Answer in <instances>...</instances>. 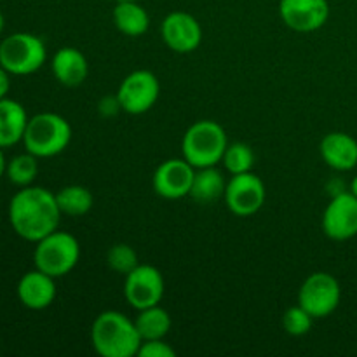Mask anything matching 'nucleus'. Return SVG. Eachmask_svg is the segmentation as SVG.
I'll list each match as a JSON object with an SVG mask.
<instances>
[{"label": "nucleus", "instance_id": "nucleus-1", "mask_svg": "<svg viewBox=\"0 0 357 357\" xmlns=\"http://www.w3.org/2000/svg\"><path fill=\"white\" fill-rule=\"evenodd\" d=\"M61 211L56 194L44 187H23L9 202V222L14 232L28 243H38L58 230Z\"/></svg>", "mask_w": 357, "mask_h": 357}, {"label": "nucleus", "instance_id": "nucleus-2", "mask_svg": "<svg viewBox=\"0 0 357 357\" xmlns=\"http://www.w3.org/2000/svg\"><path fill=\"white\" fill-rule=\"evenodd\" d=\"M91 344L101 357H135L142 345V337L135 321L119 310H105L91 326Z\"/></svg>", "mask_w": 357, "mask_h": 357}, {"label": "nucleus", "instance_id": "nucleus-3", "mask_svg": "<svg viewBox=\"0 0 357 357\" xmlns=\"http://www.w3.org/2000/svg\"><path fill=\"white\" fill-rule=\"evenodd\" d=\"M72 142V126L54 112H42L28 119L23 145L38 159L59 155Z\"/></svg>", "mask_w": 357, "mask_h": 357}, {"label": "nucleus", "instance_id": "nucleus-4", "mask_svg": "<svg viewBox=\"0 0 357 357\" xmlns=\"http://www.w3.org/2000/svg\"><path fill=\"white\" fill-rule=\"evenodd\" d=\"M227 145H229V139H227L225 129L216 121L202 119V121L194 122L185 131L181 152H183V159L195 169H199V167L218 166L222 162Z\"/></svg>", "mask_w": 357, "mask_h": 357}, {"label": "nucleus", "instance_id": "nucleus-5", "mask_svg": "<svg viewBox=\"0 0 357 357\" xmlns=\"http://www.w3.org/2000/svg\"><path fill=\"white\" fill-rule=\"evenodd\" d=\"M80 260V244L72 234L54 230L44 239L35 243V268L51 278L59 279L68 275Z\"/></svg>", "mask_w": 357, "mask_h": 357}, {"label": "nucleus", "instance_id": "nucleus-6", "mask_svg": "<svg viewBox=\"0 0 357 357\" xmlns=\"http://www.w3.org/2000/svg\"><path fill=\"white\" fill-rule=\"evenodd\" d=\"M45 59L44 40L33 33L17 31L0 42V65L10 75H31L44 66Z\"/></svg>", "mask_w": 357, "mask_h": 357}, {"label": "nucleus", "instance_id": "nucleus-7", "mask_svg": "<svg viewBox=\"0 0 357 357\" xmlns=\"http://www.w3.org/2000/svg\"><path fill=\"white\" fill-rule=\"evenodd\" d=\"M340 282L328 272H314L300 286L298 305H302L314 319L331 316L340 305Z\"/></svg>", "mask_w": 357, "mask_h": 357}, {"label": "nucleus", "instance_id": "nucleus-8", "mask_svg": "<svg viewBox=\"0 0 357 357\" xmlns=\"http://www.w3.org/2000/svg\"><path fill=\"white\" fill-rule=\"evenodd\" d=\"M265 197H267V190H265L264 181L253 171L232 174V178L227 181L225 195H223L230 213L241 218L257 215L264 208Z\"/></svg>", "mask_w": 357, "mask_h": 357}, {"label": "nucleus", "instance_id": "nucleus-9", "mask_svg": "<svg viewBox=\"0 0 357 357\" xmlns=\"http://www.w3.org/2000/svg\"><path fill=\"white\" fill-rule=\"evenodd\" d=\"M115 94L124 112L131 115L146 114L159 100V79L150 70H135L122 80Z\"/></svg>", "mask_w": 357, "mask_h": 357}, {"label": "nucleus", "instance_id": "nucleus-10", "mask_svg": "<svg viewBox=\"0 0 357 357\" xmlns=\"http://www.w3.org/2000/svg\"><path fill=\"white\" fill-rule=\"evenodd\" d=\"M164 278L159 268L139 264L135 271L126 275L124 296L129 305L136 310L159 305L164 296Z\"/></svg>", "mask_w": 357, "mask_h": 357}, {"label": "nucleus", "instance_id": "nucleus-11", "mask_svg": "<svg viewBox=\"0 0 357 357\" xmlns=\"http://www.w3.org/2000/svg\"><path fill=\"white\" fill-rule=\"evenodd\" d=\"M323 232L331 241L357 236V197L351 190L335 194L323 213Z\"/></svg>", "mask_w": 357, "mask_h": 357}, {"label": "nucleus", "instance_id": "nucleus-12", "mask_svg": "<svg viewBox=\"0 0 357 357\" xmlns=\"http://www.w3.org/2000/svg\"><path fill=\"white\" fill-rule=\"evenodd\" d=\"M160 37L171 51L178 54H190L201 45L202 28L192 14L174 10L164 17L160 24Z\"/></svg>", "mask_w": 357, "mask_h": 357}, {"label": "nucleus", "instance_id": "nucleus-13", "mask_svg": "<svg viewBox=\"0 0 357 357\" xmlns=\"http://www.w3.org/2000/svg\"><path fill=\"white\" fill-rule=\"evenodd\" d=\"M279 14L288 28L300 33H309L326 24L330 17V3L328 0H281Z\"/></svg>", "mask_w": 357, "mask_h": 357}, {"label": "nucleus", "instance_id": "nucleus-14", "mask_svg": "<svg viewBox=\"0 0 357 357\" xmlns=\"http://www.w3.org/2000/svg\"><path fill=\"white\" fill-rule=\"evenodd\" d=\"M195 167L181 159H167L160 164L152 176L153 190L167 201L183 199L190 194Z\"/></svg>", "mask_w": 357, "mask_h": 357}, {"label": "nucleus", "instance_id": "nucleus-15", "mask_svg": "<svg viewBox=\"0 0 357 357\" xmlns=\"http://www.w3.org/2000/svg\"><path fill=\"white\" fill-rule=\"evenodd\" d=\"M17 298L30 310L47 309L56 298V279L38 268L26 272L17 282Z\"/></svg>", "mask_w": 357, "mask_h": 357}, {"label": "nucleus", "instance_id": "nucleus-16", "mask_svg": "<svg viewBox=\"0 0 357 357\" xmlns=\"http://www.w3.org/2000/svg\"><path fill=\"white\" fill-rule=\"evenodd\" d=\"M321 157L335 171H351L357 166V139L342 131L330 132L321 139Z\"/></svg>", "mask_w": 357, "mask_h": 357}, {"label": "nucleus", "instance_id": "nucleus-17", "mask_svg": "<svg viewBox=\"0 0 357 357\" xmlns=\"http://www.w3.org/2000/svg\"><path fill=\"white\" fill-rule=\"evenodd\" d=\"M51 70L59 84L66 87H77L87 79L89 65L82 51L75 47H61L52 58Z\"/></svg>", "mask_w": 357, "mask_h": 357}, {"label": "nucleus", "instance_id": "nucleus-18", "mask_svg": "<svg viewBox=\"0 0 357 357\" xmlns=\"http://www.w3.org/2000/svg\"><path fill=\"white\" fill-rule=\"evenodd\" d=\"M28 114L23 105L10 98L0 100V146L10 149L23 142L28 124Z\"/></svg>", "mask_w": 357, "mask_h": 357}, {"label": "nucleus", "instance_id": "nucleus-19", "mask_svg": "<svg viewBox=\"0 0 357 357\" xmlns=\"http://www.w3.org/2000/svg\"><path fill=\"white\" fill-rule=\"evenodd\" d=\"M225 188L227 181L218 167H199L195 169L188 197L194 199L197 204H215L225 195Z\"/></svg>", "mask_w": 357, "mask_h": 357}, {"label": "nucleus", "instance_id": "nucleus-20", "mask_svg": "<svg viewBox=\"0 0 357 357\" xmlns=\"http://www.w3.org/2000/svg\"><path fill=\"white\" fill-rule=\"evenodd\" d=\"M114 23L121 33L128 37H142L149 30L150 16L145 7L139 6V0L117 2L114 9Z\"/></svg>", "mask_w": 357, "mask_h": 357}, {"label": "nucleus", "instance_id": "nucleus-21", "mask_svg": "<svg viewBox=\"0 0 357 357\" xmlns=\"http://www.w3.org/2000/svg\"><path fill=\"white\" fill-rule=\"evenodd\" d=\"M135 326L138 330L139 337H142V342L160 340V338H166V335L169 333L171 316L160 305L146 307V309L138 310Z\"/></svg>", "mask_w": 357, "mask_h": 357}, {"label": "nucleus", "instance_id": "nucleus-22", "mask_svg": "<svg viewBox=\"0 0 357 357\" xmlns=\"http://www.w3.org/2000/svg\"><path fill=\"white\" fill-rule=\"evenodd\" d=\"M56 201H58L61 215L79 218L93 209L94 195L89 188L82 187V185H68L56 192Z\"/></svg>", "mask_w": 357, "mask_h": 357}, {"label": "nucleus", "instance_id": "nucleus-23", "mask_svg": "<svg viewBox=\"0 0 357 357\" xmlns=\"http://www.w3.org/2000/svg\"><path fill=\"white\" fill-rule=\"evenodd\" d=\"M6 174L10 183L16 185V187H30L38 174V157H35L30 152L13 157L7 162Z\"/></svg>", "mask_w": 357, "mask_h": 357}, {"label": "nucleus", "instance_id": "nucleus-24", "mask_svg": "<svg viewBox=\"0 0 357 357\" xmlns=\"http://www.w3.org/2000/svg\"><path fill=\"white\" fill-rule=\"evenodd\" d=\"M223 166L230 174H243L253 169L255 153L248 143L236 142L229 143L222 159Z\"/></svg>", "mask_w": 357, "mask_h": 357}, {"label": "nucleus", "instance_id": "nucleus-25", "mask_svg": "<svg viewBox=\"0 0 357 357\" xmlns=\"http://www.w3.org/2000/svg\"><path fill=\"white\" fill-rule=\"evenodd\" d=\"M107 264L112 271L126 278L129 272L135 271V268L139 265L138 253H136L135 248L129 246V244H124V243L114 244L107 253Z\"/></svg>", "mask_w": 357, "mask_h": 357}, {"label": "nucleus", "instance_id": "nucleus-26", "mask_svg": "<svg viewBox=\"0 0 357 357\" xmlns=\"http://www.w3.org/2000/svg\"><path fill=\"white\" fill-rule=\"evenodd\" d=\"M314 323V317L303 309L302 305L296 303L295 307H289L282 316V328L291 337H303L310 331Z\"/></svg>", "mask_w": 357, "mask_h": 357}, {"label": "nucleus", "instance_id": "nucleus-27", "mask_svg": "<svg viewBox=\"0 0 357 357\" xmlns=\"http://www.w3.org/2000/svg\"><path fill=\"white\" fill-rule=\"evenodd\" d=\"M176 352L171 347L169 344L164 342V338L160 340H145L142 342L138 349V357H174Z\"/></svg>", "mask_w": 357, "mask_h": 357}, {"label": "nucleus", "instance_id": "nucleus-28", "mask_svg": "<svg viewBox=\"0 0 357 357\" xmlns=\"http://www.w3.org/2000/svg\"><path fill=\"white\" fill-rule=\"evenodd\" d=\"M98 110H100V114L103 115V117H114V115H117L119 112L122 110L121 101H119L117 94L112 98L105 96L103 100L100 101V105H98Z\"/></svg>", "mask_w": 357, "mask_h": 357}, {"label": "nucleus", "instance_id": "nucleus-29", "mask_svg": "<svg viewBox=\"0 0 357 357\" xmlns=\"http://www.w3.org/2000/svg\"><path fill=\"white\" fill-rule=\"evenodd\" d=\"M10 73L0 65V100L7 98V93H9V87H10V79H9Z\"/></svg>", "mask_w": 357, "mask_h": 357}, {"label": "nucleus", "instance_id": "nucleus-30", "mask_svg": "<svg viewBox=\"0 0 357 357\" xmlns=\"http://www.w3.org/2000/svg\"><path fill=\"white\" fill-rule=\"evenodd\" d=\"M6 169H7V160H6V155H3V149L0 146V178L6 174Z\"/></svg>", "mask_w": 357, "mask_h": 357}, {"label": "nucleus", "instance_id": "nucleus-31", "mask_svg": "<svg viewBox=\"0 0 357 357\" xmlns=\"http://www.w3.org/2000/svg\"><path fill=\"white\" fill-rule=\"evenodd\" d=\"M349 190H351L352 194H354L357 197V176H354V180L351 181V188H349Z\"/></svg>", "mask_w": 357, "mask_h": 357}, {"label": "nucleus", "instance_id": "nucleus-32", "mask_svg": "<svg viewBox=\"0 0 357 357\" xmlns=\"http://www.w3.org/2000/svg\"><path fill=\"white\" fill-rule=\"evenodd\" d=\"M3 26H6V20H3V14L0 13V35H2V31H3Z\"/></svg>", "mask_w": 357, "mask_h": 357}, {"label": "nucleus", "instance_id": "nucleus-33", "mask_svg": "<svg viewBox=\"0 0 357 357\" xmlns=\"http://www.w3.org/2000/svg\"><path fill=\"white\" fill-rule=\"evenodd\" d=\"M114 2L115 3H117V2H132V0H114Z\"/></svg>", "mask_w": 357, "mask_h": 357}]
</instances>
